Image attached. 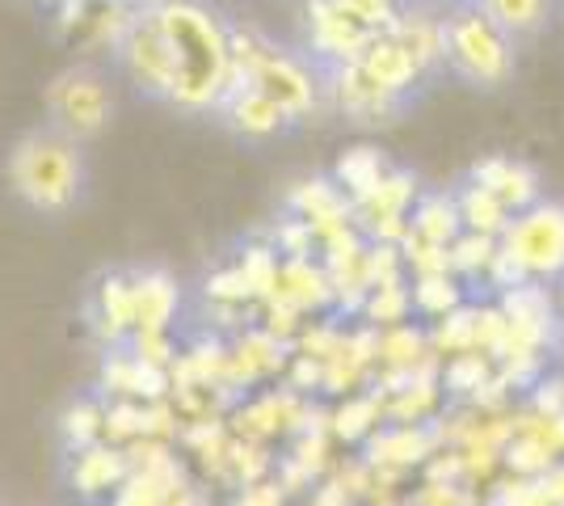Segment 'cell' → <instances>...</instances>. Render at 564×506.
Wrapping results in <instances>:
<instances>
[{
  "label": "cell",
  "instance_id": "1",
  "mask_svg": "<svg viewBox=\"0 0 564 506\" xmlns=\"http://www.w3.org/2000/svg\"><path fill=\"white\" fill-rule=\"evenodd\" d=\"M156 13V25L165 34L173 55V101L186 110L219 106L228 85V25L203 9L198 0H165Z\"/></svg>",
  "mask_w": 564,
  "mask_h": 506
},
{
  "label": "cell",
  "instance_id": "2",
  "mask_svg": "<svg viewBox=\"0 0 564 506\" xmlns=\"http://www.w3.org/2000/svg\"><path fill=\"white\" fill-rule=\"evenodd\" d=\"M85 152L64 131L43 127L18 140L9 152V186L34 212H68L85 191Z\"/></svg>",
  "mask_w": 564,
  "mask_h": 506
},
{
  "label": "cell",
  "instance_id": "3",
  "mask_svg": "<svg viewBox=\"0 0 564 506\" xmlns=\"http://www.w3.org/2000/svg\"><path fill=\"white\" fill-rule=\"evenodd\" d=\"M443 64L480 89H497L514 76V39L497 30L476 4H455L443 18Z\"/></svg>",
  "mask_w": 564,
  "mask_h": 506
},
{
  "label": "cell",
  "instance_id": "4",
  "mask_svg": "<svg viewBox=\"0 0 564 506\" xmlns=\"http://www.w3.org/2000/svg\"><path fill=\"white\" fill-rule=\"evenodd\" d=\"M497 245L527 270V279L535 283L564 279V203L540 198L535 207L518 212Z\"/></svg>",
  "mask_w": 564,
  "mask_h": 506
},
{
  "label": "cell",
  "instance_id": "5",
  "mask_svg": "<svg viewBox=\"0 0 564 506\" xmlns=\"http://www.w3.org/2000/svg\"><path fill=\"white\" fill-rule=\"evenodd\" d=\"M47 110L55 119V131H64L68 140L80 144V140L97 136L110 122L115 97H110V85L97 68L76 64V68H64L47 85Z\"/></svg>",
  "mask_w": 564,
  "mask_h": 506
},
{
  "label": "cell",
  "instance_id": "6",
  "mask_svg": "<svg viewBox=\"0 0 564 506\" xmlns=\"http://www.w3.org/2000/svg\"><path fill=\"white\" fill-rule=\"evenodd\" d=\"M417 173L409 169H388L383 182L376 186L371 198L354 203V228L371 245H400L409 233V212L417 203Z\"/></svg>",
  "mask_w": 564,
  "mask_h": 506
},
{
  "label": "cell",
  "instance_id": "7",
  "mask_svg": "<svg viewBox=\"0 0 564 506\" xmlns=\"http://www.w3.org/2000/svg\"><path fill=\"white\" fill-rule=\"evenodd\" d=\"M118 51H122V64L140 89L156 97H173V55L165 47L161 25H156V13L131 18L122 39H118Z\"/></svg>",
  "mask_w": 564,
  "mask_h": 506
},
{
  "label": "cell",
  "instance_id": "8",
  "mask_svg": "<svg viewBox=\"0 0 564 506\" xmlns=\"http://www.w3.org/2000/svg\"><path fill=\"white\" fill-rule=\"evenodd\" d=\"M497 309H501L506 325H510V346L506 351H535V355H543V346L556 334L552 291L531 279V283H518V288L501 291Z\"/></svg>",
  "mask_w": 564,
  "mask_h": 506
},
{
  "label": "cell",
  "instance_id": "9",
  "mask_svg": "<svg viewBox=\"0 0 564 506\" xmlns=\"http://www.w3.org/2000/svg\"><path fill=\"white\" fill-rule=\"evenodd\" d=\"M371 39L376 34L350 22L333 0H307V43H312V55L325 64V73L358 64Z\"/></svg>",
  "mask_w": 564,
  "mask_h": 506
},
{
  "label": "cell",
  "instance_id": "10",
  "mask_svg": "<svg viewBox=\"0 0 564 506\" xmlns=\"http://www.w3.org/2000/svg\"><path fill=\"white\" fill-rule=\"evenodd\" d=\"M286 212L300 216L312 228L316 245H325L329 237L346 233L354 224L350 198L337 191L333 177H300L291 191H286Z\"/></svg>",
  "mask_w": 564,
  "mask_h": 506
},
{
  "label": "cell",
  "instance_id": "11",
  "mask_svg": "<svg viewBox=\"0 0 564 506\" xmlns=\"http://www.w3.org/2000/svg\"><path fill=\"white\" fill-rule=\"evenodd\" d=\"M325 85H329L333 101L341 115H350L354 122L362 127H379V122H392L404 110V101L392 94H383L371 76L362 73L358 64H346V68H333L325 73Z\"/></svg>",
  "mask_w": 564,
  "mask_h": 506
},
{
  "label": "cell",
  "instance_id": "12",
  "mask_svg": "<svg viewBox=\"0 0 564 506\" xmlns=\"http://www.w3.org/2000/svg\"><path fill=\"white\" fill-rule=\"evenodd\" d=\"M468 182L476 186H485V191H494L501 203H506V212L518 216V212H527V207H535L543 198V186H540V173L527 165V161H514V157H480L476 165H471Z\"/></svg>",
  "mask_w": 564,
  "mask_h": 506
},
{
  "label": "cell",
  "instance_id": "13",
  "mask_svg": "<svg viewBox=\"0 0 564 506\" xmlns=\"http://www.w3.org/2000/svg\"><path fill=\"white\" fill-rule=\"evenodd\" d=\"M383 34L397 39L400 47L413 55L422 76H434L443 68V13L425 9V4H400L397 22L388 25Z\"/></svg>",
  "mask_w": 564,
  "mask_h": 506
},
{
  "label": "cell",
  "instance_id": "14",
  "mask_svg": "<svg viewBox=\"0 0 564 506\" xmlns=\"http://www.w3.org/2000/svg\"><path fill=\"white\" fill-rule=\"evenodd\" d=\"M286 309L295 313H316V309H329L333 304V283L325 274V266L312 262V258H291V262H279V279H274V295Z\"/></svg>",
  "mask_w": 564,
  "mask_h": 506
},
{
  "label": "cell",
  "instance_id": "15",
  "mask_svg": "<svg viewBox=\"0 0 564 506\" xmlns=\"http://www.w3.org/2000/svg\"><path fill=\"white\" fill-rule=\"evenodd\" d=\"M358 68L371 76L383 94L400 97V101H409V94L425 80V76L417 73V64H413V55L400 47L397 39H388V34H376V39H371V47L362 51Z\"/></svg>",
  "mask_w": 564,
  "mask_h": 506
},
{
  "label": "cell",
  "instance_id": "16",
  "mask_svg": "<svg viewBox=\"0 0 564 506\" xmlns=\"http://www.w3.org/2000/svg\"><path fill=\"white\" fill-rule=\"evenodd\" d=\"M131 477V456L122 448H106V443H94V448H80L76 460H72V485L85 494V498H97L106 489H118V485Z\"/></svg>",
  "mask_w": 564,
  "mask_h": 506
},
{
  "label": "cell",
  "instance_id": "17",
  "mask_svg": "<svg viewBox=\"0 0 564 506\" xmlns=\"http://www.w3.org/2000/svg\"><path fill=\"white\" fill-rule=\"evenodd\" d=\"M388 157L379 152L376 144H354L346 148L341 157H337V165H333V182H337V191L350 198L354 203H362V198H371L376 194V186L383 182V173H388Z\"/></svg>",
  "mask_w": 564,
  "mask_h": 506
},
{
  "label": "cell",
  "instance_id": "18",
  "mask_svg": "<svg viewBox=\"0 0 564 506\" xmlns=\"http://www.w3.org/2000/svg\"><path fill=\"white\" fill-rule=\"evenodd\" d=\"M131 304H135V330L140 334H165L173 313H177V288L173 279L152 270L131 283Z\"/></svg>",
  "mask_w": 564,
  "mask_h": 506
},
{
  "label": "cell",
  "instance_id": "19",
  "mask_svg": "<svg viewBox=\"0 0 564 506\" xmlns=\"http://www.w3.org/2000/svg\"><path fill=\"white\" fill-rule=\"evenodd\" d=\"M409 233H413L417 241L451 249V241L464 233L459 212H455V194H447V191L417 194V203H413V212H409Z\"/></svg>",
  "mask_w": 564,
  "mask_h": 506
},
{
  "label": "cell",
  "instance_id": "20",
  "mask_svg": "<svg viewBox=\"0 0 564 506\" xmlns=\"http://www.w3.org/2000/svg\"><path fill=\"white\" fill-rule=\"evenodd\" d=\"M455 212H459L464 233H480V237H494V241L506 233V224L514 219L494 191H485V186H476V182H464V186L455 191Z\"/></svg>",
  "mask_w": 564,
  "mask_h": 506
},
{
  "label": "cell",
  "instance_id": "21",
  "mask_svg": "<svg viewBox=\"0 0 564 506\" xmlns=\"http://www.w3.org/2000/svg\"><path fill=\"white\" fill-rule=\"evenodd\" d=\"M497 30H506L510 39H531L540 34L552 18V0H471Z\"/></svg>",
  "mask_w": 564,
  "mask_h": 506
},
{
  "label": "cell",
  "instance_id": "22",
  "mask_svg": "<svg viewBox=\"0 0 564 506\" xmlns=\"http://www.w3.org/2000/svg\"><path fill=\"white\" fill-rule=\"evenodd\" d=\"M219 110H224L228 122H232L236 131H245V136H274V131L286 127V115H282L279 106L261 94V89H240V94L224 97Z\"/></svg>",
  "mask_w": 564,
  "mask_h": 506
},
{
  "label": "cell",
  "instance_id": "23",
  "mask_svg": "<svg viewBox=\"0 0 564 506\" xmlns=\"http://www.w3.org/2000/svg\"><path fill=\"white\" fill-rule=\"evenodd\" d=\"M409 300H413V313L443 321L468 304V283H459L455 274H422V279H409Z\"/></svg>",
  "mask_w": 564,
  "mask_h": 506
},
{
  "label": "cell",
  "instance_id": "24",
  "mask_svg": "<svg viewBox=\"0 0 564 506\" xmlns=\"http://www.w3.org/2000/svg\"><path fill=\"white\" fill-rule=\"evenodd\" d=\"M430 448H434L430 427H392V431L371 434V460L379 464H413L430 456Z\"/></svg>",
  "mask_w": 564,
  "mask_h": 506
},
{
  "label": "cell",
  "instance_id": "25",
  "mask_svg": "<svg viewBox=\"0 0 564 506\" xmlns=\"http://www.w3.org/2000/svg\"><path fill=\"white\" fill-rule=\"evenodd\" d=\"M430 351H434L438 359L476 351V304H471V300L464 309L447 313L443 321H434V330H430Z\"/></svg>",
  "mask_w": 564,
  "mask_h": 506
},
{
  "label": "cell",
  "instance_id": "26",
  "mask_svg": "<svg viewBox=\"0 0 564 506\" xmlns=\"http://www.w3.org/2000/svg\"><path fill=\"white\" fill-rule=\"evenodd\" d=\"M362 316L371 321V330H392V325H404V321L413 316L409 279H397V283H383V288L367 291V300H362Z\"/></svg>",
  "mask_w": 564,
  "mask_h": 506
},
{
  "label": "cell",
  "instance_id": "27",
  "mask_svg": "<svg viewBox=\"0 0 564 506\" xmlns=\"http://www.w3.org/2000/svg\"><path fill=\"white\" fill-rule=\"evenodd\" d=\"M451 274L459 279V283H471V279H485V270L494 262L497 254V241L494 237H480V233H459L455 241H451Z\"/></svg>",
  "mask_w": 564,
  "mask_h": 506
},
{
  "label": "cell",
  "instance_id": "28",
  "mask_svg": "<svg viewBox=\"0 0 564 506\" xmlns=\"http://www.w3.org/2000/svg\"><path fill=\"white\" fill-rule=\"evenodd\" d=\"M379 413H383V392L346 397V406L333 413V431L341 434V439H367V434H376Z\"/></svg>",
  "mask_w": 564,
  "mask_h": 506
},
{
  "label": "cell",
  "instance_id": "29",
  "mask_svg": "<svg viewBox=\"0 0 564 506\" xmlns=\"http://www.w3.org/2000/svg\"><path fill=\"white\" fill-rule=\"evenodd\" d=\"M494 380V359L480 355V351H464V355H451L447 367H443V385L459 397H471L476 388Z\"/></svg>",
  "mask_w": 564,
  "mask_h": 506
},
{
  "label": "cell",
  "instance_id": "30",
  "mask_svg": "<svg viewBox=\"0 0 564 506\" xmlns=\"http://www.w3.org/2000/svg\"><path fill=\"white\" fill-rule=\"evenodd\" d=\"M101 434H106V410L94 406V401H76L64 413V439H68V448H76V452L101 443Z\"/></svg>",
  "mask_w": 564,
  "mask_h": 506
},
{
  "label": "cell",
  "instance_id": "31",
  "mask_svg": "<svg viewBox=\"0 0 564 506\" xmlns=\"http://www.w3.org/2000/svg\"><path fill=\"white\" fill-rule=\"evenodd\" d=\"M279 254L270 249V245H253V249H245V258H240V274H245V283H249V291L253 295H261V300H270L274 295V279H279Z\"/></svg>",
  "mask_w": 564,
  "mask_h": 506
},
{
  "label": "cell",
  "instance_id": "32",
  "mask_svg": "<svg viewBox=\"0 0 564 506\" xmlns=\"http://www.w3.org/2000/svg\"><path fill=\"white\" fill-rule=\"evenodd\" d=\"M404 279V258H400V245H371L362 254V288L376 291L383 283H397Z\"/></svg>",
  "mask_w": 564,
  "mask_h": 506
},
{
  "label": "cell",
  "instance_id": "33",
  "mask_svg": "<svg viewBox=\"0 0 564 506\" xmlns=\"http://www.w3.org/2000/svg\"><path fill=\"white\" fill-rule=\"evenodd\" d=\"M101 321H106L110 337L135 325V304H131V283L127 279H106L101 283Z\"/></svg>",
  "mask_w": 564,
  "mask_h": 506
},
{
  "label": "cell",
  "instance_id": "34",
  "mask_svg": "<svg viewBox=\"0 0 564 506\" xmlns=\"http://www.w3.org/2000/svg\"><path fill=\"white\" fill-rule=\"evenodd\" d=\"M350 22H358L362 30H371V34H383L388 25L397 22L400 4L404 0H333Z\"/></svg>",
  "mask_w": 564,
  "mask_h": 506
},
{
  "label": "cell",
  "instance_id": "35",
  "mask_svg": "<svg viewBox=\"0 0 564 506\" xmlns=\"http://www.w3.org/2000/svg\"><path fill=\"white\" fill-rule=\"evenodd\" d=\"M270 249L282 254V262H291V258H312L316 237H312V228H307L300 216H286L274 224V245H270Z\"/></svg>",
  "mask_w": 564,
  "mask_h": 506
},
{
  "label": "cell",
  "instance_id": "36",
  "mask_svg": "<svg viewBox=\"0 0 564 506\" xmlns=\"http://www.w3.org/2000/svg\"><path fill=\"white\" fill-rule=\"evenodd\" d=\"M207 295L212 300H219V304H228V309H236V304H245V300H253V291H249V283H245V274L240 270H219V274H212V283H207Z\"/></svg>",
  "mask_w": 564,
  "mask_h": 506
},
{
  "label": "cell",
  "instance_id": "37",
  "mask_svg": "<svg viewBox=\"0 0 564 506\" xmlns=\"http://www.w3.org/2000/svg\"><path fill=\"white\" fill-rule=\"evenodd\" d=\"M531 406H535V418H556L564 410V380H540Z\"/></svg>",
  "mask_w": 564,
  "mask_h": 506
},
{
  "label": "cell",
  "instance_id": "38",
  "mask_svg": "<svg viewBox=\"0 0 564 506\" xmlns=\"http://www.w3.org/2000/svg\"><path fill=\"white\" fill-rule=\"evenodd\" d=\"M540 494L547 506H564V464H552L547 473H540Z\"/></svg>",
  "mask_w": 564,
  "mask_h": 506
},
{
  "label": "cell",
  "instance_id": "39",
  "mask_svg": "<svg viewBox=\"0 0 564 506\" xmlns=\"http://www.w3.org/2000/svg\"><path fill=\"white\" fill-rule=\"evenodd\" d=\"M451 4H468V0H451Z\"/></svg>",
  "mask_w": 564,
  "mask_h": 506
},
{
  "label": "cell",
  "instance_id": "40",
  "mask_svg": "<svg viewBox=\"0 0 564 506\" xmlns=\"http://www.w3.org/2000/svg\"><path fill=\"white\" fill-rule=\"evenodd\" d=\"M561 283H564V279H561Z\"/></svg>",
  "mask_w": 564,
  "mask_h": 506
}]
</instances>
